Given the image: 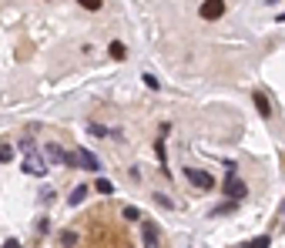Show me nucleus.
<instances>
[{"label":"nucleus","instance_id":"nucleus-1","mask_svg":"<svg viewBox=\"0 0 285 248\" xmlns=\"http://www.w3.org/2000/svg\"><path fill=\"white\" fill-rule=\"evenodd\" d=\"M67 164H71V168H77V164H81V168H88V171H98V168H101V161L91 154L88 148H77L74 154H67Z\"/></svg>","mask_w":285,"mask_h":248},{"label":"nucleus","instance_id":"nucleus-2","mask_svg":"<svg viewBox=\"0 0 285 248\" xmlns=\"http://www.w3.org/2000/svg\"><path fill=\"white\" fill-rule=\"evenodd\" d=\"M21 148H24V171H27V174H44V171H47L44 161L31 151V144H24V141H21Z\"/></svg>","mask_w":285,"mask_h":248},{"label":"nucleus","instance_id":"nucleus-3","mask_svg":"<svg viewBox=\"0 0 285 248\" xmlns=\"http://www.w3.org/2000/svg\"><path fill=\"white\" fill-rule=\"evenodd\" d=\"M225 194H228L231 202H241V198H245V184L235 178V171H228V181H225Z\"/></svg>","mask_w":285,"mask_h":248},{"label":"nucleus","instance_id":"nucleus-4","mask_svg":"<svg viewBox=\"0 0 285 248\" xmlns=\"http://www.w3.org/2000/svg\"><path fill=\"white\" fill-rule=\"evenodd\" d=\"M185 178L195 184V188H211V174L208 171H198V168H185Z\"/></svg>","mask_w":285,"mask_h":248},{"label":"nucleus","instance_id":"nucleus-5","mask_svg":"<svg viewBox=\"0 0 285 248\" xmlns=\"http://www.w3.org/2000/svg\"><path fill=\"white\" fill-rule=\"evenodd\" d=\"M221 14H225V4H221V0H205V4H201V17H205V20H218Z\"/></svg>","mask_w":285,"mask_h":248},{"label":"nucleus","instance_id":"nucleus-6","mask_svg":"<svg viewBox=\"0 0 285 248\" xmlns=\"http://www.w3.org/2000/svg\"><path fill=\"white\" fill-rule=\"evenodd\" d=\"M141 238H144V248H158V228H154V222H144L141 225Z\"/></svg>","mask_w":285,"mask_h":248},{"label":"nucleus","instance_id":"nucleus-7","mask_svg":"<svg viewBox=\"0 0 285 248\" xmlns=\"http://www.w3.org/2000/svg\"><path fill=\"white\" fill-rule=\"evenodd\" d=\"M44 158H47V161H57V164H67V154H64L57 144H47V148H44Z\"/></svg>","mask_w":285,"mask_h":248},{"label":"nucleus","instance_id":"nucleus-8","mask_svg":"<svg viewBox=\"0 0 285 248\" xmlns=\"http://www.w3.org/2000/svg\"><path fill=\"white\" fill-rule=\"evenodd\" d=\"M255 108H258L262 118H272V104H268V98H265L262 90H255Z\"/></svg>","mask_w":285,"mask_h":248},{"label":"nucleus","instance_id":"nucleus-9","mask_svg":"<svg viewBox=\"0 0 285 248\" xmlns=\"http://www.w3.org/2000/svg\"><path fill=\"white\" fill-rule=\"evenodd\" d=\"M108 54L114 57V60H124V57H128V50H124V44H121V40H114V44L108 47Z\"/></svg>","mask_w":285,"mask_h":248},{"label":"nucleus","instance_id":"nucleus-10","mask_svg":"<svg viewBox=\"0 0 285 248\" xmlns=\"http://www.w3.org/2000/svg\"><path fill=\"white\" fill-rule=\"evenodd\" d=\"M84 198H88V188H84V184H77L74 192H71V204H74V208H77V204L84 202Z\"/></svg>","mask_w":285,"mask_h":248},{"label":"nucleus","instance_id":"nucleus-11","mask_svg":"<svg viewBox=\"0 0 285 248\" xmlns=\"http://www.w3.org/2000/svg\"><path fill=\"white\" fill-rule=\"evenodd\" d=\"M101 4L104 0H77V7H84V10H101Z\"/></svg>","mask_w":285,"mask_h":248},{"label":"nucleus","instance_id":"nucleus-12","mask_svg":"<svg viewBox=\"0 0 285 248\" xmlns=\"http://www.w3.org/2000/svg\"><path fill=\"white\" fill-rule=\"evenodd\" d=\"M94 188H98L101 194H111V192H114V184H111L108 178H98V184H94Z\"/></svg>","mask_w":285,"mask_h":248},{"label":"nucleus","instance_id":"nucleus-13","mask_svg":"<svg viewBox=\"0 0 285 248\" xmlns=\"http://www.w3.org/2000/svg\"><path fill=\"white\" fill-rule=\"evenodd\" d=\"M11 158H14V148L11 144H0V164H7Z\"/></svg>","mask_w":285,"mask_h":248},{"label":"nucleus","instance_id":"nucleus-14","mask_svg":"<svg viewBox=\"0 0 285 248\" xmlns=\"http://www.w3.org/2000/svg\"><path fill=\"white\" fill-rule=\"evenodd\" d=\"M124 218H128V222H138V218H141V212H138L134 204H128V208H124Z\"/></svg>","mask_w":285,"mask_h":248},{"label":"nucleus","instance_id":"nucleus-15","mask_svg":"<svg viewBox=\"0 0 285 248\" xmlns=\"http://www.w3.org/2000/svg\"><path fill=\"white\" fill-rule=\"evenodd\" d=\"M245 248H268V238H265V235H262V238H252Z\"/></svg>","mask_w":285,"mask_h":248},{"label":"nucleus","instance_id":"nucleus-16","mask_svg":"<svg viewBox=\"0 0 285 248\" xmlns=\"http://www.w3.org/2000/svg\"><path fill=\"white\" fill-rule=\"evenodd\" d=\"M154 154H158V161H161V164H165V144H161V141H158V144H154Z\"/></svg>","mask_w":285,"mask_h":248},{"label":"nucleus","instance_id":"nucleus-17","mask_svg":"<svg viewBox=\"0 0 285 248\" xmlns=\"http://www.w3.org/2000/svg\"><path fill=\"white\" fill-rule=\"evenodd\" d=\"M144 84H148V88H154V90H158V78H154V74H144Z\"/></svg>","mask_w":285,"mask_h":248},{"label":"nucleus","instance_id":"nucleus-18","mask_svg":"<svg viewBox=\"0 0 285 248\" xmlns=\"http://www.w3.org/2000/svg\"><path fill=\"white\" fill-rule=\"evenodd\" d=\"M4 248H21V242H17V238H7V242H4Z\"/></svg>","mask_w":285,"mask_h":248},{"label":"nucleus","instance_id":"nucleus-19","mask_svg":"<svg viewBox=\"0 0 285 248\" xmlns=\"http://www.w3.org/2000/svg\"><path fill=\"white\" fill-rule=\"evenodd\" d=\"M278 20H282V24H285V14H278Z\"/></svg>","mask_w":285,"mask_h":248}]
</instances>
